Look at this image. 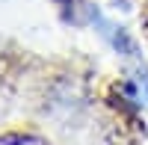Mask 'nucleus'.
Wrapping results in <instances>:
<instances>
[{"label":"nucleus","mask_w":148,"mask_h":145,"mask_svg":"<svg viewBox=\"0 0 148 145\" xmlns=\"http://www.w3.org/2000/svg\"><path fill=\"white\" fill-rule=\"evenodd\" d=\"M0 145H56V142L33 127H12L0 133Z\"/></svg>","instance_id":"nucleus-1"},{"label":"nucleus","mask_w":148,"mask_h":145,"mask_svg":"<svg viewBox=\"0 0 148 145\" xmlns=\"http://www.w3.org/2000/svg\"><path fill=\"white\" fill-rule=\"evenodd\" d=\"M136 3H139V24H142V33L148 42V0H136Z\"/></svg>","instance_id":"nucleus-2"}]
</instances>
